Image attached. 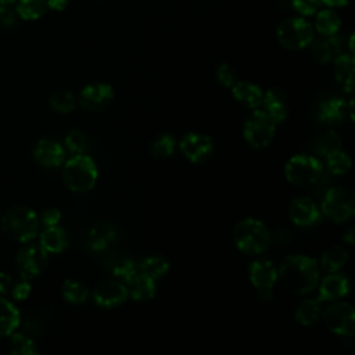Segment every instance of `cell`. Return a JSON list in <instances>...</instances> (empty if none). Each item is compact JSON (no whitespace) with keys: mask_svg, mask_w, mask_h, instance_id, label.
<instances>
[{"mask_svg":"<svg viewBox=\"0 0 355 355\" xmlns=\"http://www.w3.org/2000/svg\"><path fill=\"white\" fill-rule=\"evenodd\" d=\"M319 275V266L313 258L293 254L282 261L277 277L287 291L304 295L316 288Z\"/></svg>","mask_w":355,"mask_h":355,"instance_id":"obj_1","label":"cell"},{"mask_svg":"<svg viewBox=\"0 0 355 355\" xmlns=\"http://www.w3.org/2000/svg\"><path fill=\"white\" fill-rule=\"evenodd\" d=\"M37 214L25 205H15L7 209L1 216V226L4 232L15 241L28 243L33 240L39 232Z\"/></svg>","mask_w":355,"mask_h":355,"instance_id":"obj_2","label":"cell"},{"mask_svg":"<svg viewBox=\"0 0 355 355\" xmlns=\"http://www.w3.org/2000/svg\"><path fill=\"white\" fill-rule=\"evenodd\" d=\"M98 178V171L93 158L85 154H75L62 168V179L67 187L75 193L92 190Z\"/></svg>","mask_w":355,"mask_h":355,"instance_id":"obj_3","label":"cell"},{"mask_svg":"<svg viewBox=\"0 0 355 355\" xmlns=\"http://www.w3.org/2000/svg\"><path fill=\"white\" fill-rule=\"evenodd\" d=\"M233 241L241 252L258 255L269 245V232L262 220L245 218L234 226Z\"/></svg>","mask_w":355,"mask_h":355,"instance_id":"obj_4","label":"cell"},{"mask_svg":"<svg viewBox=\"0 0 355 355\" xmlns=\"http://www.w3.org/2000/svg\"><path fill=\"white\" fill-rule=\"evenodd\" d=\"M276 37L284 49L302 50L312 44L313 25L304 17H290L277 25Z\"/></svg>","mask_w":355,"mask_h":355,"instance_id":"obj_5","label":"cell"},{"mask_svg":"<svg viewBox=\"0 0 355 355\" xmlns=\"http://www.w3.org/2000/svg\"><path fill=\"white\" fill-rule=\"evenodd\" d=\"M323 173L322 162L308 154L293 155L284 166L286 179L294 186H311L316 183Z\"/></svg>","mask_w":355,"mask_h":355,"instance_id":"obj_6","label":"cell"},{"mask_svg":"<svg viewBox=\"0 0 355 355\" xmlns=\"http://www.w3.org/2000/svg\"><path fill=\"white\" fill-rule=\"evenodd\" d=\"M320 212L330 220L341 223L348 220L355 212V196L347 187L329 189L322 200Z\"/></svg>","mask_w":355,"mask_h":355,"instance_id":"obj_7","label":"cell"},{"mask_svg":"<svg viewBox=\"0 0 355 355\" xmlns=\"http://www.w3.org/2000/svg\"><path fill=\"white\" fill-rule=\"evenodd\" d=\"M276 122L263 111L254 108V111L244 121L243 135L250 147L261 150L269 146L275 136Z\"/></svg>","mask_w":355,"mask_h":355,"instance_id":"obj_8","label":"cell"},{"mask_svg":"<svg viewBox=\"0 0 355 355\" xmlns=\"http://www.w3.org/2000/svg\"><path fill=\"white\" fill-rule=\"evenodd\" d=\"M323 322L329 331L351 337L355 333V311L348 302H336L323 313Z\"/></svg>","mask_w":355,"mask_h":355,"instance_id":"obj_9","label":"cell"},{"mask_svg":"<svg viewBox=\"0 0 355 355\" xmlns=\"http://www.w3.org/2000/svg\"><path fill=\"white\" fill-rule=\"evenodd\" d=\"M47 265V252L39 244L22 247L17 255V266L21 277L32 279L42 273Z\"/></svg>","mask_w":355,"mask_h":355,"instance_id":"obj_10","label":"cell"},{"mask_svg":"<svg viewBox=\"0 0 355 355\" xmlns=\"http://www.w3.org/2000/svg\"><path fill=\"white\" fill-rule=\"evenodd\" d=\"M182 154L194 164L205 162L214 153V143L209 136L198 132L184 135L179 141Z\"/></svg>","mask_w":355,"mask_h":355,"instance_id":"obj_11","label":"cell"},{"mask_svg":"<svg viewBox=\"0 0 355 355\" xmlns=\"http://www.w3.org/2000/svg\"><path fill=\"white\" fill-rule=\"evenodd\" d=\"M290 220L301 227L313 226L320 222V208L308 197H295L288 205Z\"/></svg>","mask_w":355,"mask_h":355,"instance_id":"obj_12","label":"cell"},{"mask_svg":"<svg viewBox=\"0 0 355 355\" xmlns=\"http://www.w3.org/2000/svg\"><path fill=\"white\" fill-rule=\"evenodd\" d=\"M114 98V89L111 85L104 82H94L86 85L80 94L79 103L83 108L90 111H98L105 108Z\"/></svg>","mask_w":355,"mask_h":355,"instance_id":"obj_13","label":"cell"},{"mask_svg":"<svg viewBox=\"0 0 355 355\" xmlns=\"http://www.w3.org/2000/svg\"><path fill=\"white\" fill-rule=\"evenodd\" d=\"M128 298V287L122 282L105 280L96 286L93 300L103 308H114L123 304Z\"/></svg>","mask_w":355,"mask_h":355,"instance_id":"obj_14","label":"cell"},{"mask_svg":"<svg viewBox=\"0 0 355 355\" xmlns=\"http://www.w3.org/2000/svg\"><path fill=\"white\" fill-rule=\"evenodd\" d=\"M33 157L44 168H57L65 162V150L54 139H42L33 148Z\"/></svg>","mask_w":355,"mask_h":355,"instance_id":"obj_15","label":"cell"},{"mask_svg":"<svg viewBox=\"0 0 355 355\" xmlns=\"http://www.w3.org/2000/svg\"><path fill=\"white\" fill-rule=\"evenodd\" d=\"M349 291V282L345 275L331 272L324 276L319 284V300L320 301H337L344 298Z\"/></svg>","mask_w":355,"mask_h":355,"instance_id":"obj_16","label":"cell"},{"mask_svg":"<svg viewBox=\"0 0 355 355\" xmlns=\"http://www.w3.org/2000/svg\"><path fill=\"white\" fill-rule=\"evenodd\" d=\"M248 276L252 286L259 291L270 290L277 282V270L269 259L254 261L250 266Z\"/></svg>","mask_w":355,"mask_h":355,"instance_id":"obj_17","label":"cell"},{"mask_svg":"<svg viewBox=\"0 0 355 355\" xmlns=\"http://www.w3.org/2000/svg\"><path fill=\"white\" fill-rule=\"evenodd\" d=\"M348 112V104L341 97H330L319 104L316 118L323 125L340 123Z\"/></svg>","mask_w":355,"mask_h":355,"instance_id":"obj_18","label":"cell"},{"mask_svg":"<svg viewBox=\"0 0 355 355\" xmlns=\"http://www.w3.org/2000/svg\"><path fill=\"white\" fill-rule=\"evenodd\" d=\"M334 76L344 93L351 94L354 92V69L355 61L351 53H341L334 60Z\"/></svg>","mask_w":355,"mask_h":355,"instance_id":"obj_19","label":"cell"},{"mask_svg":"<svg viewBox=\"0 0 355 355\" xmlns=\"http://www.w3.org/2000/svg\"><path fill=\"white\" fill-rule=\"evenodd\" d=\"M261 104L263 105V111L276 123H280L287 118V114H288L287 98H286V94L280 89H269L263 94Z\"/></svg>","mask_w":355,"mask_h":355,"instance_id":"obj_20","label":"cell"},{"mask_svg":"<svg viewBox=\"0 0 355 355\" xmlns=\"http://www.w3.org/2000/svg\"><path fill=\"white\" fill-rule=\"evenodd\" d=\"M68 234L67 232L58 226H46V229L39 236V245L49 254L62 252L68 247Z\"/></svg>","mask_w":355,"mask_h":355,"instance_id":"obj_21","label":"cell"},{"mask_svg":"<svg viewBox=\"0 0 355 355\" xmlns=\"http://www.w3.org/2000/svg\"><path fill=\"white\" fill-rule=\"evenodd\" d=\"M232 93L239 103L244 104L251 110L258 108L263 97V93L258 85L245 80L234 82V85L232 86Z\"/></svg>","mask_w":355,"mask_h":355,"instance_id":"obj_22","label":"cell"},{"mask_svg":"<svg viewBox=\"0 0 355 355\" xmlns=\"http://www.w3.org/2000/svg\"><path fill=\"white\" fill-rule=\"evenodd\" d=\"M313 46H312V51L315 58L319 62H329L331 60H334L338 54H341V40L340 37L336 35L333 36H323L318 40H312Z\"/></svg>","mask_w":355,"mask_h":355,"instance_id":"obj_23","label":"cell"},{"mask_svg":"<svg viewBox=\"0 0 355 355\" xmlns=\"http://www.w3.org/2000/svg\"><path fill=\"white\" fill-rule=\"evenodd\" d=\"M128 295L135 301L151 300L155 295V280L143 273H137L128 283Z\"/></svg>","mask_w":355,"mask_h":355,"instance_id":"obj_24","label":"cell"},{"mask_svg":"<svg viewBox=\"0 0 355 355\" xmlns=\"http://www.w3.org/2000/svg\"><path fill=\"white\" fill-rule=\"evenodd\" d=\"M315 24L313 31H316L320 36H333L340 31L341 18L333 8L319 10L315 14Z\"/></svg>","mask_w":355,"mask_h":355,"instance_id":"obj_25","label":"cell"},{"mask_svg":"<svg viewBox=\"0 0 355 355\" xmlns=\"http://www.w3.org/2000/svg\"><path fill=\"white\" fill-rule=\"evenodd\" d=\"M21 315L18 308L8 300L0 297V337L10 336L18 327Z\"/></svg>","mask_w":355,"mask_h":355,"instance_id":"obj_26","label":"cell"},{"mask_svg":"<svg viewBox=\"0 0 355 355\" xmlns=\"http://www.w3.org/2000/svg\"><path fill=\"white\" fill-rule=\"evenodd\" d=\"M15 12L25 21H36L47 12V0H17Z\"/></svg>","mask_w":355,"mask_h":355,"instance_id":"obj_27","label":"cell"},{"mask_svg":"<svg viewBox=\"0 0 355 355\" xmlns=\"http://www.w3.org/2000/svg\"><path fill=\"white\" fill-rule=\"evenodd\" d=\"M320 300L308 298L300 302L295 309V320L302 326H312L318 322L320 316Z\"/></svg>","mask_w":355,"mask_h":355,"instance_id":"obj_28","label":"cell"},{"mask_svg":"<svg viewBox=\"0 0 355 355\" xmlns=\"http://www.w3.org/2000/svg\"><path fill=\"white\" fill-rule=\"evenodd\" d=\"M347 261H348V251L341 245H333L323 252L320 258V265L324 272L331 273V272H338L347 263Z\"/></svg>","mask_w":355,"mask_h":355,"instance_id":"obj_29","label":"cell"},{"mask_svg":"<svg viewBox=\"0 0 355 355\" xmlns=\"http://www.w3.org/2000/svg\"><path fill=\"white\" fill-rule=\"evenodd\" d=\"M115 239V230L111 225L93 227L87 236V245L92 251H103Z\"/></svg>","mask_w":355,"mask_h":355,"instance_id":"obj_30","label":"cell"},{"mask_svg":"<svg viewBox=\"0 0 355 355\" xmlns=\"http://www.w3.org/2000/svg\"><path fill=\"white\" fill-rule=\"evenodd\" d=\"M139 266V273H143L154 280L162 277L169 270V262L162 257H148L143 259Z\"/></svg>","mask_w":355,"mask_h":355,"instance_id":"obj_31","label":"cell"},{"mask_svg":"<svg viewBox=\"0 0 355 355\" xmlns=\"http://www.w3.org/2000/svg\"><path fill=\"white\" fill-rule=\"evenodd\" d=\"M111 273L119 279L122 283H129L137 273H139V266L137 262L132 258H122L118 259L111 265Z\"/></svg>","mask_w":355,"mask_h":355,"instance_id":"obj_32","label":"cell"},{"mask_svg":"<svg viewBox=\"0 0 355 355\" xmlns=\"http://www.w3.org/2000/svg\"><path fill=\"white\" fill-rule=\"evenodd\" d=\"M89 295V290L87 287L78 282V280H65L62 284V297L67 302L71 304H82L87 300Z\"/></svg>","mask_w":355,"mask_h":355,"instance_id":"obj_33","label":"cell"},{"mask_svg":"<svg viewBox=\"0 0 355 355\" xmlns=\"http://www.w3.org/2000/svg\"><path fill=\"white\" fill-rule=\"evenodd\" d=\"M50 105L60 114H68L75 110L76 98L69 90H55L50 96Z\"/></svg>","mask_w":355,"mask_h":355,"instance_id":"obj_34","label":"cell"},{"mask_svg":"<svg viewBox=\"0 0 355 355\" xmlns=\"http://www.w3.org/2000/svg\"><path fill=\"white\" fill-rule=\"evenodd\" d=\"M324 158H326L327 169L333 175H344L351 169V158L348 157L347 153H344L341 150H337V151L326 155Z\"/></svg>","mask_w":355,"mask_h":355,"instance_id":"obj_35","label":"cell"},{"mask_svg":"<svg viewBox=\"0 0 355 355\" xmlns=\"http://www.w3.org/2000/svg\"><path fill=\"white\" fill-rule=\"evenodd\" d=\"M11 352L15 355H36L37 348L33 340L24 333H11Z\"/></svg>","mask_w":355,"mask_h":355,"instance_id":"obj_36","label":"cell"},{"mask_svg":"<svg viewBox=\"0 0 355 355\" xmlns=\"http://www.w3.org/2000/svg\"><path fill=\"white\" fill-rule=\"evenodd\" d=\"M337 150H341V140L334 130H330L322 137H319V140L315 144V153L322 157H326Z\"/></svg>","mask_w":355,"mask_h":355,"instance_id":"obj_37","label":"cell"},{"mask_svg":"<svg viewBox=\"0 0 355 355\" xmlns=\"http://www.w3.org/2000/svg\"><path fill=\"white\" fill-rule=\"evenodd\" d=\"M176 148V140L172 135L164 133L161 135L151 146V154L157 158L171 157Z\"/></svg>","mask_w":355,"mask_h":355,"instance_id":"obj_38","label":"cell"},{"mask_svg":"<svg viewBox=\"0 0 355 355\" xmlns=\"http://www.w3.org/2000/svg\"><path fill=\"white\" fill-rule=\"evenodd\" d=\"M86 144H87L86 136L80 130L73 129L65 137V147L73 155L75 154H83V151L86 150Z\"/></svg>","mask_w":355,"mask_h":355,"instance_id":"obj_39","label":"cell"},{"mask_svg":"<svg viewBox=\"0 0 355 355\" xmlns=\"http://www.w3.org/2000/svg\"><path fill=\"white\" fill-rule=\"evenodd\" d=\"M320 0H291V7L301 17L315 15L320 10Z\"/></svg>","mask_w":355,"mask_h":355,"instance_id":"obj_40","label":"cell"},{"mask_svg":"<svg viewBox=\"0 0 355 355\" xmlns=\"http://www.w3.org/2000/svg\"><path fill=\"white\" fill-rule=\"evenodd\" d=\"M18 15L11 4H0V26L4 29H11L17 25Z\"/></svg>","mask_w":355,"mask_h":355,"instance_id":"obj_41","label":"cell"},{"mask_svg":"<svg viewBox=\"0 0 355 355\" xmlns=\"http://www.w3.org/2000/svg\"><path fill=\"white\" fill-rule=\"evenodd\" d=\"M216 79L226 87H232L236 82V73L227 64H220L216 68Z\"/></svg>","mask_w":355,"mask_h":355,"instance_id":"obj_42","label":"cell"},{"mask_svg":"<svg viewBox=\"0 0 355 355\" xmlns=\"http://www.w3.org/2000/svg\"><path fill=\"white\" fill-rule=\"evenodd\" d=\"M31 294V283L29 279L21 277L17 283H12L11 295L15 301H24Z\"/></svg>","mask_w":355,"mask_h":355,"instance_id":"obj_43","label":"cell"},{"mask_svg":"<svg viewBox=\"0 0 355 355\" xmlns=\"http://www.w3.org/2000/svg\"><path fill=\"white\" fill-rule=\"evenodd\" d=\"M60 219H61V212L57 208H47L42 212L39 220L44 226H54V225H58Z\"/></svg>","mask_w":355,"mask_h":355,"instance_id":"obj_44","label":"cell"},{"mask_svg":"<svg viewBox=\"0 0 355 355\" xmlns=\"http://www.w3.org/2000/svg\"><path fill=\"white\" fill-rule=\"evenodd\" d=\"M12 283H14L12 277L8 273L0 270V294H6L7 291H10L12 287Z\"/></svg>","mask_w":355,"mask_h":355,"instance_id":"obj_45","label":"cell"},{"mask_svg":"<svg viewBox=\"0 0 355 355\" xmlns=\"http://www.w3.org/2000/svg\"><path fill=\"white\" fill-rule=\"evenodd\" d=\"M68 3V0H47V8L51 11H64Z\"/></svg>","mask_w":355,"mask_h":355,"instance_id":"obj_46","label":"cell"},{"mask_svg":"<svg viewBox=\"0 0 355 355\" xmlns=\"http://www.w3.org/2000/svg\"><path fill=\"white\" fill-rule=\"evenodd\" d=\"M322 4L330 7V8H337V7H344L347 6L351 0H320Z\"/></svg>","mask_w":355,"mask_h":355,"instance_id":"obj_47","label":"cell"},{"mask_svg":"<svg viewBox=\"0 0 355 355\" xmlns=\"http://www.w3.org/2000/svg\"><path fill=\"white\" fill-rule=\"evenodd\" d=\"M343 240L348 244H354V227H349L344 234H343Z\"/></svg>","mask_w":355,"mask_h":355,"instance_id":"obj_48","label":"cell"},{"mask_svg":"<svg viewBox=\"0 0 355 355\" xmlns=\"http://www.w3.org/2000/svg\"><path fill=\"white\" fill-rule=\"evenodd\" d=\"M17 0H0V4H15Z\"/></svg>","mask_w":355,"mask_h":355,"instance_id":"obj_49","label":"cell"},{"mask_svg":"<svg viewBox=\"0 0 355 355\" xmlns=\"http://www.w3.org/2000/svg\"><path fill=\"white\" fill-rule=\"evenodd\" d=\"M0 223H1V215H0Z\"/></svg>","mask_w":355,"mask_h":355,"instance_id":"obj_50","label":"cell"}]
</instances>
